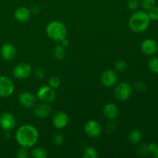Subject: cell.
<instances>
[{"label":"cell","mask_w":158,"mask_h":158,"mask_svg":"<svg viewBox=\"0 0 158 158\" xmlns=\"http://www.w3.org/2000/svg\"><path fill=\"white\" fill-rule=\"evenodd\" d=\"M15 139L22 148H31L35 146L39 139V132L36 128L31 124H24L17 129Z\"/></svg>","instance_id":"cell-1"},{"label":"cell","mask_w":158,"mask_h":158,"mask_svg":"<svg viewBox=\"0 0 158 158\" xmlns=\"http://www.w3.org/2000/svg\"><path fill=\"white\" fill-rule=\"evenodd\" d=\"M34 75L39 80H42V79L44 78L45 77V72L43 69L41 68H36V69L34 70Z\"/></svg>","instance_id":"cell-32"},{"label":"cell","mask_w":158,"mask_h":158,"mask_svg":"<svg viewBox=\"0 0 158 158\" xmlns=\"http://www.w3.org/2000/svg\"><path fill=\"white\" fill-rule=\"evenodd\" d=\"M136 151H137V154L140 157H147L151 154L149 149H148V145L145 144V143L138 145L137 149H136Z\"/></svg>","instance_id":"cell-23"},{"label":"cell","mask_w":158,"mask_h":158,"mask_svg":"<svg viewBox=\"0 0 158 158\" xmlns=\"http://www.w3.org/2000/svg\"><path fill=\"white\" fill-rule=\"evenodd\" d=\"M148 68L153 73L158 74V56H153L148 61Z\"/></svg>","instance_id":"cell-22"},{"label":"cell","mask_w":158,"mask_h":158,"mask_svg":"<svg viewBox=\"0 0 158 158\" xmlns=\"http://www.w3.org/2000/svg\"><path fill=\"white\" fill-rule=\"evenodd\" d=\"M157 42L152 39H146L141 43V50L145 55L153 56L157 52Z\"/></svg>","instance_id":"cell-15"},{"label":"cell","mask_w":158,"mask_h":158,"mask_svg":"<svg viewBox=\"0 0 158 158\" xmlns=\"http://www.w3.org/2000/svg\"><path fill=\"white\" fill-rule=\"evenodd\" d=\"M134 87H135L136 90L138 92H144L147 89V85L144 82L139 80L134 83Z\"/></svg>","instance_id":"cell-30"},{"label":"cell","mask_w":158,"mask_h":158,"mask_svg":"<svg viewBox=\"0 0 158 158\" xmlns=\"http://www.w3.org/2000/svg\"><path fill=\"white\" fill-rule=\"evenodd\" d=\"M0 53L3 60L6 61H12L16 56V48L11 43H6L2 46Z\"/></svg>","instance_id":"cell-13"},{"label":"cell","mask_w":158,"mask_h":158,"mask_svg":"<svg viewBox=\"0 0 158 158\" xmlns=\"http://www.w3.org/2000/svg\"><path fill=\"white\" fill-rule=\"evenodd\" d=\"M84 131L89 137L92 138L100 137L102 133V127L97 120H90L86 123L84 126Z\"/></svg>","instance_id":"cell-8"},{"label":"cell","mask_w":158,"mask_h":158,"mask_svg":"<svg viewBox=\"0 0 158 158\" xmlns=\"http://www.w3.org/2000/svg\"><path fill=\"white\" fill-rule=\"evenodd\" d=\"M127 66V62L123 60H120L114 65V70L117 72H123L126 70Z\"/></svg>","instance_id":"cell-25"},{"label":"cell","mask_w":158,"mask_h":158,"mask_svg":"<svg viewBox=\"0 0 158 158\" xmlns=\"http://www.w3.org/2000/svg\"><path fill=\"white\" fill-rule=\"evenodd\" d=\"M98 157L97 151L93 147H87L85 148L83 153V157L84 158H97Z\"/></svg>","instance_id":"cell-21"},{"label":"cell","mask_w":158,"mask_h":158,"mask_svg":"<svg viewBox=\"0 0 158 158\" xmlns=\"http://www.w3.org/2000/svg\"><path fill=\"white\" fill-rule=\"evenodd\" d=\"M28 151H27V148H22L17 151L16 154V157L19 158H27L28 157Z\"/></svg>","instance_id":"cell-31"},{"label":"cell","mask_w":158,"mask_h":158,"mask_svg":"<svg viewBox=\"0 0 158 158\" xmlns=\"http://www.w3.org/2000/svg\"><path fill=\"white\" fill-rule=\"evenodd\" d=\"M36 97L41 102L49 103L56 99V92L49 86H43L37 91Z\"/></svg>","instance_id":"cell-7"},{"label":"cell","mask_w":158,"mask_h":158,"mask_svg":"<svg viewBox=\"0 0 158 158\" xmlns=\"http://www.w3.org/2000/svg\"><path fill=\"white\" fill-rule=\"evenodd\" d=\"M32 68L30 64L27 63H20L13 68L12 74L15 79L26 80L32 74Z\"/></svg>","instance_id":"cell-5"},{"label":"cell","mask_w":158,"mask_h":158,"mask_svg":"<svg viewBox=\"0 0 158 158\" xmlns=\"http://www.w3.org/2000/svg\"><path fill=\"white\" fill-rule=\"evenodd\" d=\"M20 105L26 108H33L37 103L36 96L28 91H25L19 96Z\"/></svg>","instance_id":"cell-9"},{"label":"cell","mask_w":158,"mask_h":158,"mask_svg":"<svg viewBox=\"0 0 158 158\" xmlns=\"http://www.w3.org/2000/svg\"><path fill=\"white\" fill-rule=\"evenodd\" d=\"M33 108L34 114L35 115V117H39V118H46L50 115L51 112H52L51 106H49V103H45V102L35 104Z\"/></svg>","instance_id":"cell-14"},{"label":"cell","mask_w":158,"mask_h":158,"mask_svg":"<svg viewBox=\"0 0 158 158\" xmlns=\"http://www.w3.org/2000/svg\"><path fill=\"white\" fill-rule=\"evenodd\" d=\"M132 94V87L131 84L127 82H122L119 83L114 91V95L117 100L124 101L129 99Z\"/></svg>","instance_id":"cell-6"},{"label":"cell","mask_w":158,"mask_h":158,"mask_svg":"<svg viewBox=\"0 0 158 158\" xmlns=\"http://www.w3.org/2000/svg\"><path fill=\"white\" fill-rule=\"evenodd\" d=\"M52 123L57 129H63L69 123V117L64 111H58L52 117Z\"/></svg>","instance_id":"cell-10"},{"label":"cell","mask_w":158,"mask_h":158,"mask_svg":"<svg viewBox=\"0 0 158 158\" xmlns=\"http://www.w3.org/2000/svg\"><path fill=\"white\" fill-rule=\"evenodd\" d=\"M148 15H149L151 20H154V21H157L158 20V7L154 6L152 9H151L148 12Z\"/></svg>","instance_id":"cell-28"},{"label":"cell","mask_w":158,"mask_h":158,"mask_svg":"<svg viewBox=\"0 0 158 158\" xmlns=\"http://www.w3.org/2000/svg\"><path fill=\"white\" fill-rule=\"evenodd\" d=\"M30 11L32 12H33V13H39V12H40V6H36V5H35V6H33L32 7V9H31Z\"/></svg>","instance_id":"cell-36"},{"label":"cell","mask_w":158,"mask_h":158,"mask_svg":"<svg viewBox=\"0 0 158 158\" xmlns=\"http://www.w3.org/2000/svg\"><path fill=\"white\" fill-rule=\"evenodd\" d=\"M64 143V136L62 133H56L52 137V143L55 146L60 147Z\"/></svg>","instance_id":"cell-24"},{"label":"cell","mask_w":158,"mask_h":158,"mask_svg":"<svg viewBox=\"0 0 158 158\" xmlns=\"http://www.w3.org/2000/svg\"><path fill=\"white\" fill-rule=\"evenodd\" d=\"M61 84V80L58 77H52L49 80V86L52 89H57L60 86Z\"/></svg>","instance_id":"cell-26"},{"label":"cell","mask_w":158,"mask_h":158,"mask_svg":"<svg viewBox=\"0 0 158 158\" xmlns=\"http://www.w3.org/2000/svg\"><path fill=\"white\" fill-rule=\"evenodd\" d=\"M15 126V118L12 114L9 112L3 113L0 116V127L5 131L13 129Z\"/></svg>","instance_id":"cell-11"},{"label":"cell","mask_w":158,"mask_h":158,"mask_svg":"<svg viewBox=\"0 0 158 158\" xmlns=\"http://www.w3.org/2000/svg\"><path fill=\"white\" fill-rule=\"evenodd\" d=\"M117 81V76L115 70L106 69L102 73L101 83L105 87H112L116 84Z\"/></svg>","instance_id":"cell-12"},{"label":"cell","mask_w":158,"mask_h":158,"mask_svg":"<svg viewBox=\"0 0 158 158\" xmlns=\"http://www.w3.org/2000/svg\"><path fill=\"white\" fill-rule=\"evenodd\" d=\"M15 90L13 81L6 76H0V97L6 98L12 95Z\"/></svg>","instance_id":"cell-4"},{"label":"cell","mask_w":158,"mask_h":158,"mask_svg":"<svg viewBox=\"0 0 158 158\" xmlns=\"http://www.w3.org/2000/svg\"><path fill=\"white\" fill-rule=\"evenodd\" d=\"M148 149H149L150 153L154 154L158 150V145L156 143H151L148 145Z\"/></svg>","instance_id":"cell-33"},{"label":"cell","mask_w":158,"mask_h":158,"mask_svg":"<svg viewBox=\"0 0 158 158\" xmlns=\"http://www.w3.org/2000/svg\"><path fill=\"white\" fill-rule=\"evenodd\" d=\"M154 157H155L156 158H158V150L156 151L155 153H154Z\"/></svg>","instance_id":"cell-37"},{"label":"cell","mask_w":158,"mask_h":158,"mask_svg":"<svg viewBox=\"0 0 158 158\" xmlns=\"http://www.w3.org/2000/svg\"><path fill=\"white\" fill-rule=\"evenodd\" d=\"M140 6V2L139 0H128L127 2V8L131 11L137 10Z\"/></svg>","instance_id":"cell-29"},{"label":"cell","mask_w":158,"mask_h":158,"mask_svg":"<svg viewBox=\"0 0 158 158\" xmlns=\"http://www.w3.org/2000/svg\"><path fill=\"white\" fill-rule=\"evenodd\" d=\"M53 56L56 60H62L66 56V49L61 44L57 45L53 49Z\"/></svg>","instance_id":"cell-19"},{"label":"cell","mask_w":158,"mask_h":158,"mask_svg":"<svg viewBox=\"0 0 158 158\" xmlns=\"http://www.w3.org/2000/svg\"><path fill=\"white\" fill-rule=\"evenodd\" d=\"M150 19L148 13L143 11H136L131 15L129 19V26L132 31L140 33L148 29L150 25Z\"/></svg>","instance_id":"cell-2"},{"label":"cell","mask_w":158,"mask_h":158,"mask_svg":"<svg viewBox=\"0 0 158 158\" xmlns=\"http://www.w3.org/2000/svg\"><path fill=\"white\" fill-rule=\"evenodd\" d=\"M103 114L108 120H114L119 115L118 106L112 103H109L103 107Z\"/></svg>","instance_id":"cell-16"},{"label":"cell","mask_w":158,"mask_h":158,"mask_svg":"<svg viewBox=\"0 0 158 158\" xmlns=\"http://www.w3.org/2000/svg\"><path fill=\"white\" fill-rule=\"evenodd\" d=\"M60 44H61L63 47L66 48V47H67V46H69V41L67 40V39H66V38H64L63 40H61V41H60Z\"/></svg>","instance_id":"cell-35"},{"label":"cell","mask_w":158,"mask_h":158,"mask_svg":"<svg viewBox=\"0 0 158 158\" xmlns=\"http://www.w3.org/2000/svg\"><path fill=\"white\" fill-rule=\"evenodd\" d=\"M46 32L49 39L57 43H60L61 40L66 37L67 29L64 23L58 20H54L46 26Z\"/></svg>","instance_id":"cell-3"},{"label":"cell","mask_w":158,"mask_h":158,"mask_svg":"<svg viewBox=\"0 0 158 158\" xmlns=\"http://www.w3.org/2000/svg\"><path fill=\"white\" fill-rule=\"evenodd\" d=\"M31 11L26 7H19L15 9L14 17L19 23H26L30 19Z\"/></svg>","instance_id":"cell-17"},{"label":"cell","mask_w":158,"mask_h":158,"mask_svg":"<svg viewBox=\"0 0 158 158\" xmlns=\"http://www.w3.org/2000/svg\"><path fill=\"white\" fill-rule=\"evenodd\" d=\"M0 105H1V103H0Z\"/></svg>","instance_id":"cell-38"},{"label":"cell","mask_w":158,"mask_h":158,"mask_svg":"<svg viewBox=\"0 0 158 158\" xmlns=\"http://www.w3.org/2000/svg\"><path fill=\"white\" fill-rule=\"evenodd\" d=\"M156 0H141L142 7L145 10L149 11L150 9H152L153 7L155 6Z\"/></svg>","instance_id":"cell-27"},{"label":"cell","mask_w":158,"mask_h":158,"mask_svg":"<svg viewBox=\"0 0 158 158\" xmlns=\"http://www.w3.org/2000/svg\"><path fill=\"white\" fill-rule=\"evenodd\" d=\"M116 124L114 123H112V122H110V123H109L107 124V126H106V129H107V131L108 133H110V134H111V133L114 132V131L116 130Z\"/></svg>","instance_id":"cell-34"},{"label":"cell","mask_w":158,"mask_h":158,"mask_svg":"<svg viewBox=\"0 0 158 158\" xmlns=\"http://www.w3.org/2000/svg\"><path fill=\"white\" fill-rule=\"evenodd\" d=\"M31 155L34 158H46L47 157L48 154L46 149L40 147L33 148L31 151Z\"/></svg>","instance_id":"cell-20"},{"label":"cell","mask_w":158,"mask_h":158,"mask_svg":"<svg viewBox=\"0 0 158 158\" xmlns=\"http://www.w3.org/2000/svg\"><path fill=\"white\" fill-rule=\"evenodd\" d=\"M142 138V133L140 130L134 129L131 131L128 134V140L132 144H137Z\"/></svg>","instance_id":"cell-18"}]
</instances>
